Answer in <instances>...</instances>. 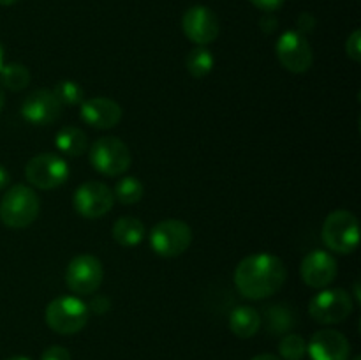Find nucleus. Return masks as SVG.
<instances>
[{"label": "nucleus", "mask_w": 361, "mask_h": 360, "mask_svg": "<svg viewBox=\"0 0 361 360\" xmlns=\"http://www.w3.org/2000/svg\"><path fill=\"white\" fill-rule=\"evenodd\" d=\"M263 318L259 311L250 306H238L229 314V330L240 339H249L259 332Z\"/></svg>", "instance_id": "17"}, {"label": "nucleus", "mask_w": 361, "mask_h": 360, "mask_svg": "<svg viewBox=\"0 0 361 360\" xmlns=\"http://www.w3.org/2000/svg\"><path fill=\"white\" fill-rule=\"evenodd\" d=\"M90 311L80 296H56L46 306L44 320L53 332L60 335H73L83 330L88 323Z\"/></svg>", "instance_id": "3"}, {"label": "nucleus", "mask_w": 361, "mask_h": 360, "mask_svg": "<svg viewBox=\"0 0 361 360\" xmlns=\"http://www.w3.org/2000/svg\"><path fill=\"white\" fill-rule=\"evenodd\" d=\"M215 59L212 55L210 49L207 46H197V48L190 49L189 55L185 59V67L189 74L196 80H203L208 74L214 71Z\"/></svg>", "instance_id": "21"}, {"label": "nucleus", "mask_w": 361, "mask_h": 360, "mask_svg": "<svg viewBox=\"0 0 361 360\" xmlns=\"http://www.w3.org/2000/svg\"><path fill=\"white\" fill-rule=\"evenodd\" d=\"M55 145L63 155L69 157H78L88 150V138L85 131L76 126H66L56 133Z\"/></svg>", "instance_id": "19"}, {"label": "nucleus", "mask_w": 361, "mask_h": 360, "mask_svg": "<svg viewBox=\"0 0 361 360\" xmlns=\"http://www.w3.org/2000/svg\"><path fill=\"white\" fill-rule=\"evenodd\" d=\"M279 355L284 360H302L307 355V342L298 334H284L279 342Z\"/></svg>", "instance_id": "25"}, {"label": "nucleus", "mask_w": 361, "mask_h": 360, "mask_svg": "<svg viewBox=\"0 0 361 360\" xmlns=\"http://www.w3.org/2000/svg\"><path fill=\"white\" fill-rule=\"evenodd\" d=\"M6 360H32V359H28V356H23V355H14V356H9V359H6Z\"/></svg>", "instance_id": "35"}, {"label": "nucleus", "mask_w": 361, "mask_h": 360, "mask_svg": "<svg viewBox=\"0 0 361 360\" xmlns=\"http://www.w3.org/2000/svg\"><path fill=\"white\" fill-rule=\"evenodd\" d=\"M275 55L286 71L295 74L307 73L314 62L312 46L298 30H288L277 39Z\"/></svg>", "instance_id": "10"}, {"label": "nucleus", "mask_w": 361, "mask_h": 360, "mask_svg": "<svg viewBox=\"0 0 361 360\" xmlns=\"http://www.w3.org/2000/svg\"><path fill=\"white\" fill-rule=\"evenodd\" d=\"M261 28H263L267 34H270V32H274V28H277V20L271 16H267L261 20Z\"/></svg>", "instance_id": "31"}, {"label": "nucleus", "mask_w": 361, "mask_h": 360, "mask_svg": "<svg viewBox=\"0 0 361 360\" xmlns=\"http://www.w3.org/2000/svg\"><path fill=\"white\" fill-rule=\"evenodd\" d=\"M88 161L101 175L120 176L130 168L133 155L120 138L102 136L97 138L88 150Z\"/></svg>", "instance_id": "4"}, {"label": "nucleus", "mask_w": 361, "mask_h": 360, "mask_svg": "<svg viewBox=\"0 0 361 360\" xmlns=\"http://www.w3.org/2000/svg\"><path fill=\"white\" fill-rule=\"evenodd\" d=\"M182 28L189 41L196 42L197 46H207L219 37L221 23L210 7L192 6L183 14Z\"/></svg>", "instance_id": "12"}, {"label": "nucleus", "mask_w": 361, "mask_h": 360, "mask_svg": "<svg viewBox=\"0 0 361 360\" xmlns=\"http://www.w3.org/2000/svg\"><path fill=\"white\" fill-rule=\"evenodd\" d=\"M9 180H11L9 172L0 164V191H4L7 186H9Z\"/></svg>", "instance_id": "32"}, {"label": "nucleus", "mask_w": 361, "mask_h": 360, "mask_svg": "<svg viewBox=\"0 0 361 360\" xmlns=\"http://www.w3.org/2000/svg\"><path fill=\"white\" fill-rule=\"evenodd\" d=\"M351 360H361V356H360V355H356L355 359H351Z\"/></svg>", "instance_id": "38"}, {"label": "nucleus", "mask_w": 361, "mask_h": 360, "mask_svg": "<svg viewBox=\"0 0 361 360\" xmlns=\"http://www.w3.org/2000/svg\"><path fill=\"white\" fill-rule=\"evenodd\" d=\"M345 55L353 60V62H361V30L356 28L345 41Z\"/></svg>", "instance_id": "26"}, {"label": "nucleus", "mask_w": 361, "mask_h": 360, "mask_svg": "<svg viewBox=\"0 0 361 360\" xmlns=\"http://www.w3.org/2000/svg\"><path fill=\"white\" fill-rule=\"evenodd\" d=\"M307 353L312 360H349L351 344L342 332L323 328L310 337Z\"/></svg>", "instance_id": "15"}, {"label": "nucleus", "mask_w": 361, "mask_h": 360, "mask_svg": "<svg viewBox=\"0 0 361 360\" xmlns=\"http://www.w3.org/2000/svg\"><path fill=\"white\" fill-rule=\"evenodd\" d=\"M104 267L94 254H78L66 268V286L78 296L94 295L102 284Z\"/></svg>", "instance_id": "7"}, {"label": "nucleus", "mask_w": 361, "mask_h": 360, "mask_svg": "<svg viewBox=\"0 0 361 360\" xmlns=\"http://www.w3.org/2000/svg\"><path fill=\"white\" fill-rule=\"evenodd\" d=\"M235 284L249 300H263L275 295L288 279L284 261L270 253H257L243 258L235 268Z\"/></svg>", "instance_id": "1"}, {"label": "nucleus", "mask_w": 361, "mask_h": 360, "mask_svg": "<svg viewBox=\"0 0 361 360\" xmlns=\"http://www.w3.org/2000/svg\"><path fill=\"white\" fill-rule=\"evenodd\" d=\"M18 0H0V6H13V4H16Z\"/></svg>", "instance_id": "36"}, {"label": "nucleus", "mask_w": 361, "mask_h": 360, "mask_svg": "<svg viewBox=\"0 0 361 360\" xmlns=\"http://www.w3.org/2000/svg\"><path fill=\"white\" fill-rule=\"evenodd\" d=\"M41 210V200L32 187L16 184L0 200V221L7 228L21 229L30 226Z\"/></svg>", "instance_id": "2"}, {"label": "nucleus", "mask_w": 361, "mask_h": 360, "mask_svg": "<svg viewBox=\"0 0 361 360\" xmlns=\"http://www.w3.org/2000/svg\"><path fill=\"white\" fill-rule=\"evenodd\" d=\"M264 320L270 334H289L296 327L295 311L284 304H274L264 311Z\"/></svg>", "instance_id": "20"}, {"label": "nucleus", "mask_w": 361, "mask_h": 360, "mask_svg": "<svg viewBox=\"0 0 361 360\" xmlns=\"http://www.w3.org/2000/svg\"><path fill=\"white\" fill-rule=\"evenodd\" d=\"M51 92L62 106H76L83 102V88L74 80L59 81Z\"/></svg>", "instance_id": "24"}, {"label": "nucleus", "mask_w": 361, "mask_h": 360, "mask_svg": "<svg viewBox=\"0 0 361 360\" xmlns=\"http://www.w3.org/2000/svg\"><path fill=\"white\" fill-rule=\"evenodd\" d=\"M337 260L328 251H310L302 260L300 275L307 286L316 289H323L334 282L337 277Z\"/></svg>", "instance_id": "14"}, {"label": "nucleus", "mask_w": 361, "mask_h": 360, "mask_svg": "<svg viewBox=\"0 0 361 360\" xmlns=\"http://www.w3.org/2000/svg\"><path fill=\"white\" fill-rule=\"evenodd\" d=\"M25 179L41 191L56 189L69 179V164L56 154H37L25 166Z\"/></svg>", "instance_id": "8"}, {"label": "nucleus", "mask_w": 361, "mask_h": 360, "mask_svg": "<svg viewBox=\"0 0 361 360\" xmlns=\"http://www.w3.org/2000/svg\"><path fill=\"white\" fill-rule=\"evenodd\" d=\"M122 106L109 97H90L81 102L80 116L94 129H111L122 120Z\"/></svg>", "instance_id": "16"}, {"label": "nucleus", "mask_w": 361, "mask_h": 360, "mask_svg": "<svg viewBox=\"0 0 361 360\" xmlns=\"http://www.w3.org/2000/svg\"><path fill=\"white\" fill-rule=\"evenodd\" d=\"M41 360H71L69 349L63 348V346H49L42 352Z\"/></svg>", "instance_id": "27"}, {"label": "nucleus", "mask_w": 361, "mask_h": 360, "mask_svg": "<svg viewBox=\"0 0 361 360\" xmlns=\"http://www.w3.org/2000/svg\"><path fill=\"white\" fill-rule=\"evenodd\" d=\"M314 27H316V20H314L312 14L309 13H303L300 14L298 18V32L300 34H309V32L314 30Z\"/></svg>", "instance_id": "29"}, {"label": "nucleus", "mask_w": 361, "mask_h": 360, "mask_svg": "<svg viewBox=\"0 0 361 360\" xmlns=\"http://www.w3.org/2000/svg\"><path fill=\"white\" fill-rule=\"evenodd\" d=\"M351 295L342 288H328L312 296L309 302V314L321 325H337L348 320L353 313Z\"/></svg>", "instance_id": "9"}, {"label": "nucleus", "mask_w": 361, "mask_h": 360, "mask_svg": "<svg viewBox=\"0 0 361 360\" xmlns=\"http://www.w3.org/2000/svg\"><path fill=\"white\" fill-rule=\"evenodd\" d=\"M250 360H282V359L277 355H271V353H261V355H256Z\"/></svg>", "instance_id": "33"}, {"label": "nucleus", "mask_w": 361, "mask_h": 360, "mask_svg": "<svg viewBox=\"0 0 361 360\" xmlns=\"http://www.w3.org/2000/svg\"><path fill=\"white\" fill-rule=\"evenodd\" d=\"M60 113H62V104L48 88H37L30 92L21 102V116L32 126H48L56 122Z\"/></svg>", "instance_id": "13"}, {"label": "nucleus", "mask_w": 361, "mask_h": 360, "mask_svg": "<svg viewBox=\"0 0 361 360\" xmlns=\"http://www.w3.org/2000/svg\"><path fill=\"white\" fill-rule=\"evenodd\" d=\"M324 246L337 254H351L360 242L358 217L349 210H334L324 219L323 229Z\"/></svg>", "instance_id": "5"}, {"label": "nucleus", "mask_w": 361, "mask_h": 360, "mask_svg": "<svg viewBox=\"0 0 361 360\" xmlns=\"http://www.w3.org/2000/svg\"><path fill=\"white\" fill-rule=\"evenodd\" d=\"M192 244V229L182 219H164L150 229V247L162 258H176Z\"/></svg>", "instance_id": "6"}, {"label": "nucleus", "mask_w": 361, "mask_h": 360, "mask_svg": "<svg viewBox=\"0 0 361 360\" xmlns=\"http://www.w3.org/2000/svg\"><path fill=\"white\" fill-rule=\"evenodd\" d=\"M2 66H4V49L2 46H0V69H2Z\"/></svg>", "instance_id": "37"}, {"label": "nucleus", "mask_w": 361, "mask_h": 360, "mask_svg": "<svg viewBox=\"0 0 361 360\" xmlns=\"http://www.w3.org/2000/svg\"><path fill=\"white\" fill-rule=\"evenodd\" d=\"M30 83V71L23 64H4L0 69V87L9 88L11 92H21Z\"/></svg>", "instance_id": "22"}, {"label": "nucleus", "mask_w": 361, "mask_h": 360, "mask_svg": "<svg viewBox=\"0 0 361 360\" xmlns=\"http://www.w3.org/2000/svg\"><path fill=\"white\" fill-rule=\"evenodd\" d=\"M113 194H115V200L122 205H134L143 198L145 186L136 176H123L116 182Z\"/></svg>", "instance_id": "23"}, {"label": "nucleus", "mask_w": 361, "mask_h": 360, "mask_svg": "<svg viewBox=\"0 0 361 360\" xmlns=\"http://www.w3.org/2000/svg\"><path fill=\"white\" fill-rule=\"evenodd\" d=\"M4 104H6V95H4L2 87H0V112L4 109Z\"/></svg>", "instance_id": "34"}, {"label": "nucleus", "mask_w": 361, "mask_h": 360, "mask_svg": "<svg viewBox=\"0 0 361 360\" xmlns=\"http://www.w3.org/2000/svg\"><path fill=\"white\" fill-rule=\"evenodd\" d=\"M254 7H257L259 11H264V13H274V11H279L282 6H284L286 0H249Z\"/></svg>", "instance_id": "28"}, {"label": "nucleus", "mask_w": 361, "mask_h": 360, "mask_svg": "<svg viewBox=\"0 0 361 360\" xmlns=\"http://www.w3.org/2000/svg\"><path fill=\"white\" fill-rule=\"evenodd\" d=\"M88 311H94L95 314H104L106 311H109V299L102 295H94V300L88 306Z\"/></svg>", "instance_id": "30"}, {"label": "nucleus", "mask_w": 361, "mask_h": 360, "mask_svg": "<svg viewBox=\"0 0 361 360\" xmlns=\"http://www.w3.org/2000/svg\"><path fill=\"white\" fill-rule=\"evenodd\" d=\"M74 210L87 219H99L108 214L115 205V194L113 189L104 182L88 180L83 182L73 196Z\"/></svg>", "instance_id": "11"}, {"label": "nucleus", "mask_w": 361, "mask_h": 360, "mask_svg": "<svg viewBox=\"0 0 361 360\" xmlns=\"http://www.w3.org/2000/svg\"><path fill=\"white\" fill-rule=\"evenodd\" d=\"M111 235L115 242L120 244V246L134 247L143 242L145 235H147V228L141 222V219L133 217V215H123V217L115 221Z\"/></svg>", "instance_id": "18"}]
</instances>
